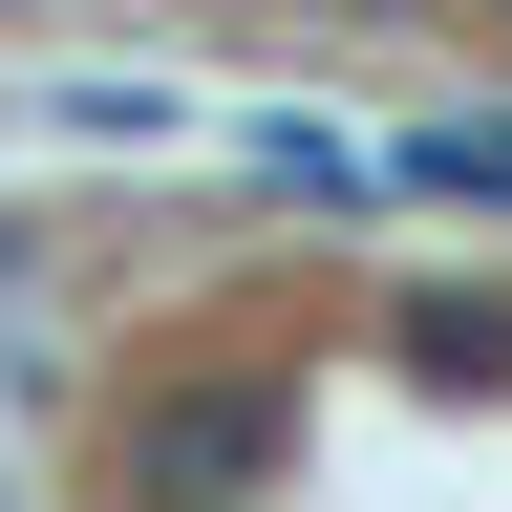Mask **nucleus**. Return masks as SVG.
Wrapping results in <instances>:
<instances>
[{
  "label": "nucleus",
  "mask_w": 512,
  "mask_h": 512,
  "mask_svg": "<svg viewBox=\"0 0 512 512\" xmlns=\"http://www.w3.org/2000/svg\"><path fill=\"white\" fill-rule=\"evenodd\" d=\"M299 470V363H192L128 406V491H278Z\"/></svg>",
  "instance_id": "f257e3e1"
},
{
  "label": "nucleus",
  "mask_w": 512,
  "mask_h": 512,
  "mask_svg": "<svg viewBox=\"0 0 512 512\" xmlns=\"http://www.w3.org/2000/svg\"><path fill=\"white\" fill-rule=\"evenodd\" d=\"M256 192H278V214H384L406 150H363L342 107H278V128H256Z\"/></svg>",
  "instance_id": "f03ea898"
},
{
  "label": "nucleus",
  "mask_w": 512,
  "mask_h": 512,
  "mask_svg": "<svg viewBox=\"0 0 512 512\" xmlns=\"http://www.w3.org/2000/svg\"><path fill=\"white\" fill-rule=\"evenodd\" d=\"M406 384H448V406H512V299H406Z\"/></svg>",
  "instance_id": "7ed1b4c3"
},
{
  "label": "nucleus",
  "mask_w": 512,
  "mask_h": 512,
  "mask_svg": "<svg viewBox=\"0 0 512 512\" xmlns=\"http://www.w3.org/2000/svg\"><path fill=\"white\" fill-rule=\"evenodd\" d=\"M406 192H448V214H512V107H448V128H406Z\"/></svg>",
  "instance_id": "20e7f679"
},
{
  "label": "nucleus",
  "mask_w": 512,
  "mask_h": 512,
  "mask_svg": "<svg viewBox=\"0 0 512 512\" xmlns=\"http://www.w3.org/2000/svg\"><path fill=\"white\" fill-rule=\"evenodd\" d=\"M43 128H128V150H192V107H171V86H43Z\"/></svg>",
  "instance_id": "39448f33"
},
{
  "label": "nucleus",
  "mask_w": 512,
  "mask_h": 512,
  "mask_svg": "<svg viewBox=\"0 0 512 512\" xmlns=\"http://www.w3.org/2000/svg\"><path fill=\"white\" fill-rule=\"evenodd\" d=\"M470 22H491V43H512V0H470Z\"/></svg>",
  "instance_id": "423d86ee"
},
{
  "label": "nucleus",
  "mask_w": 512,
  "mask_h": 512,
  "mask_svg": "<svg viewBox=\"0 0 512 512\" xmlns=\"http://www.w3.org/2000/svg\"><path fill=\"white\" fill-rule=\"evenodd\" d=\"M363 22H406V0H363Z\"/></svg>",
  "instance_id": "0eeeda50"
}]
</instances>
